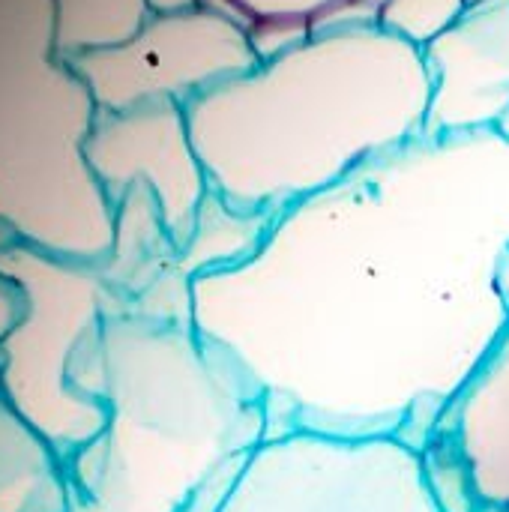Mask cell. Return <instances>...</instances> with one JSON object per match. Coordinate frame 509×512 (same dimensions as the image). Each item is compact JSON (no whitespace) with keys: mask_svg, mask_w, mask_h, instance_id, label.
Returning a JSON list of instances; mask_svg holds the SVG:
<instances>
[{"mask_svg":"<svg viewBox=\"0 0 509 512\" xmlns=\"http://www.w3.org/2000/svg\"><path fill=\"white\" fill-rule=\"evenodd\" d=\"M225 12H231L252 36L255 51L264 57L318 33L339 21V12L354 0H222Z\"/></svg>","mask_w":509,"mask_h":512,"instance_id":"cell-12","label":"cell"},{"mask_svg":"<svg viewBox=\"0 0 509 512\" xmlns=\"http://www.w3.org/2000/svg\"><path fill=\"white\" fill-rule=\"evenodd\" d=\"M66 459L0 387V512H69Z\"/></svg>","mask_w":509,"mask_h":512,"instance_id":"cell-11","label":"cell"},{"mask_svg":"<svg viewBox=\"0 0 509 512\" xmlns=\"http://www.w3.org/2000/svg\"><path fill=\"white\" fill-rule=\"evenodd\" d=\"M509 138L420 135L270 222L189 282L192 327L267 438L432 429L509 324Z\"/></svg>","mask_w":509,"mask_h":512,"instance_id":"cell-1","label":"cell"},{"mask_svg":"<svg viewBox=\"0 0 509 512\" xmlns=\"http://www.w3.org/2000/svg\"><path fill=\"white\" fill-rule=\"evenodd\" d=\"M0 273L18 294V315L0 339V387L69 462L105 423L72 369L117 303L99 264L60 258L24 243H0Z\"/></svg>","mask_w":509,"mask_h":512,"instance_id":"cell-5","label":"cell"},{"mask_svg":"<svg viewBox=\"0 0 509 512\" xmlns=\"http://www.w3.org/2000/svg\"><path fill=\"white\" fill-rule=\"evenodd\" d=\"M258 63L261 54L249 30L213 3L150 15L126 42L72 60L99 111L150 102L186 105L210 87L252 72Z\"/></svg>","mask_w":509,"mask_h":512,"instance_id":"cell-7","label":"cell"},{"mask_svg":"<svg viewBox=\"0 0 509 512\" xmlns=\"http://www.w3.org/2000/svg\"><path fill=\"white\" fill-rule=\"evenodd\" d=\"M99 105L57 45L51 0H0V234L102 264L114 204L87 141Z\"/></svg>","mask_w":509,"mask_h":512,"instance_id":"cell-4","label":"cell"},{"mask_svg":"<svg viewBox=\"0 0 509 512\" xmlns=\"http://www.w3.org/2000/svg\"><path fill=\"white\" fill-rule=\"evenodd\" d=\"M423 450H438L459 468L474 512H509V324Z\"/></svg>","mask_w":509,"mask_h":512,"instance_id":"cell-10","label":"cell"},{"mask_svg":"<svg viewBox=\"0 0 509 512\" xmlns=\"http://www.w3.org/2000/svg\"><path fill=\"white\" fill-rule=\"evenodd\" d=\"M216 512H447L402 438L285 432L264 438Z\"/></svg>","mask_w":509,"mask_h":512,"instance_id":"cell-6","label":"cell"},{"mask_svg":"<svg viewBox=\"0 0 509 512\" xmlns=\"http://www.w3.org/2000/svg\"><path fill=\"white\" fill-rule=\"evenodd\" d=\"M6 237L0 234V243H3ZM15 315H18V294H15V288H12V282L0 273V339L6 336V330H9V324L15 321Z\"/></svg>","mask_w":509,"mask_h":512,"instance_id":"cell-15","label":"cell"},{"mask_svg":"<svg viewBox=\"0 0 509 512\" xmlns=\"http://www.w3.org/2000/svg\"><path fill=\"white\" fill-rule=\"evenodd\" d=\"M102 432L69 462V512H216L267 414L189 315L108 312L72 369Z\"/></svg>","mask_w":509,"mask_h":512,"instance_id":"cell-3","label":"cell"},{"mask_svg":"<svg viewBox=\"0 0 509 512\" xmlns=\"http://www.w3.org/2000/svg\"><path fill=\"white\" fill-rule=\"evenodd\" d=\"M423 48L378 21L318 30L186 102L210 192L276 219L426 129Z\"/></svg>","mask_w":509,"mask_h":512,"instance_id":"cell-2","label":"cell"},{"mask_svg":"<svg viewBox=\"0 0 509 512\" xmlns=\"http://www.w3.org/2000/svg\"><path fill=\"white\" fill-rule=\"evenodd\" d=\"M150 15H171V12H186L201 6V0H144Z\"/></svg>","mask_w":509,"mask_h":512,"instance_id":"cell-16","label":"cell"},{"mask_svg":"<svg viewBox=\"0 0 509 512\" xmlns=\"http://www.w3.org/2000/svg\"><path fill=\"white\" fill-rule=\"evenodd\" d=\"M51 6L57 45L69 60L126 42L150 18L144 0H51Z\"/></svg>","mask_w":509,"mask_h":512,"instance_id":"cell-13","label":"cell"},{"mask_svg":"<svg viewBox=\"0 0 509 512\" xmlns=\"http://www.w3.org/2000/svg\"><path fill=\"white\" fill-rule=\"evenodd\" d=\"M465 6V0H384L375 12V21L411 45L426 48L465 12Z\"/></svg>","mask_w":509,"mask_h":512,"instance_id":"cell-14","label":"cell"},{"mask_svg":"<svg viewBox=\"0 0 509 512\" xmlns=\"http://www.w3.org/2000/svg\"><path fill=\"white\" fill-rule=\"evenodd\" d=\"M87 162L111 204L135 186L147 189L177 252H186L213 195L189 135L186 105L150 102L99 111L87 141Z\"/></svg>","mask_w":509,"mask_h":512,"instance_id":"cell-8","label":"cell"},{"mask_svg":"<svg viewBox=\"0 0 509 512\" xmlns=\"http://www.w3.org/2000/svg\"><path fill=\"white\" fill-rule=\"evenodd\" d=\"M423 60L432 96L423 135L501 129L509 117V0H477L438 33Z\"/></svg>","mask_w":509,"mask_h":512,"instance_id":"cell-9","label":"cell"}]
</instances>
